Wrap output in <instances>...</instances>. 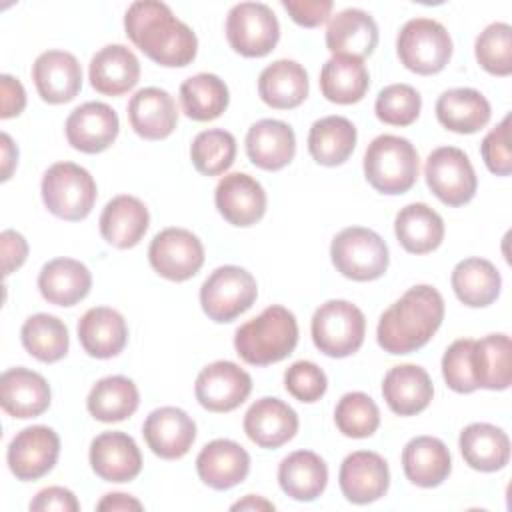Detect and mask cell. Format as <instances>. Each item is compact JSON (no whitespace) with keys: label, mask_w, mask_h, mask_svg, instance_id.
I'll list each match as a JSON object with an SVG mask.
<instances>
[{"label":"cell","mask_w":512,"mask_h":512,"mask_svg":"<svg viewBox=\"0 0 512 512\" xmlns=\"http://www.w3.org/2000/svg\"><path fill=\"white\" fill-rule=\"evenodd\" d=\"M124 30L130 42L160 66L182 68L196 58L198 38L194 30L178 20L164 2H132L124 14Z\"/></svg>","instance_id":"6da1fadb"},{"label":"cell","mask_w":512,"mask_h":512,"mask_svg":"<svg viewBox=\"0 0 512 512\" xmlns=\"http://www.w3.org/2000/svg\"><path fill=\"white\" fill-rule=\"evenodd\" d=\"M444 320V298L428 286L408 288L378 320L376 340L388 354H410L430 342Z\"/></svg>","instance_id":"7a4b0ae2"},{"label":"cell","mask_w":512,"mask_h":512,"mask_svg":"<svg viewBox=\"0 0 512 512\" xmlns=\"http://www.w3.org/2000/svg\"><path fill=\"white\" fill-rule=\"evenodd\" d=\"M296 344V316L280 304L268 306L256 318L244 322L234 334L236 354L252 366H268L280 362L294 352Z\"/></svg>","instance_id":"3957f363"},{"label":"cell","mask_w":512,"mask_h":512,"mask_svg":"<svg viewBox=\"0 0 512 512\" xmlns=\"http://www.w3.org/2000/svg\"><path fill=\"white\" fill-rule=\"evenodd\" d=\"M420 172V158L408 138L394 134L376 136L364 152V176L368 184L388 196L408 192Z\"/></svg>","instance_id":"277c9868"},{"label":"cell","mask_w":512,"mask_h":512,"mask_svg":"<svg viewBox=\"0 0 512 512\" xmlns=\"http://www.w3.org/2000/svg\"><path fill=\"white\" fill-rule=\"evenodd\" d=\"M42 202L56 218L84 220L96 202V182L90 172L74 162L52 164L40 184Z\"/></svg>","instance_id":"5b68a950"},{"label":"cell","mask_w":512,"mask_h":512,"mask_svg":"<svg viewBox=\"0 0 512 512\" xmlns=\"http://www.w3.org/2000/svg\"><path fill=\"white\" fill-rule=\"evenodd\" d=\"M330 258L344 278L356 282H370L384 276L390 254L380 234L362 226H348L340 230L330 244Z\"/></svg>","instance_id":"8992f818"},{"label":"cell","mask_w":512,"mask_h":512,"mask_svg":"<svg viewBox=\"0 0 512 512\" xmlns=\"http://www.w3.org/2000/svg\"><path fill=\"white\" fill-rule=\"evenodd\" d=\"M314 346L330 358H346L360 350L366 334L362 310L348 300L320 304L310 324Z\"/></svg>","instance_id":"52a82bcc"},{"label":"cell","mask_w":512,"mask_h":512,"mask_svg":"<svg viewBox=\"0 0 512 512\" xmlns=\"http://www.w3.org/2000/svg\"><path fill=\"white\" fill-rule=\"evenodd\" d=\"M396 54L402 66L414 74H438L450 62L452 38L440 22L412 18L398 32Z\"/></svg>","instance_id":"ba28073f"},{"label":"cell","mask_w":512,"mask_h":512,"mask_svg":"<svg viewBox=\"0 0 512 512\" xmlns=\"http://www.w3.org/2000/svg\"><path fill=\"white\" fill-rule=\"evenodd\" d=\"M258 296L256 278L234 264L218 266L200 286V306L214 322H232L244 314Z\"/></svg>","instance_id":"9c48e42d"},{"label":"cell","mask_w":512,"mask_h":512,"mask_svg":"<svg viewBox=\"0 0 512 512\" xmlns=\"http://www.w3.org/2000/svg\"><path fill=\"white\" fill-rule=\"evenodd\" d=\"M226 38L240 56L262 58L276 48L280 24L268 4L240 2L226 16Z\"/></svg>","instance_id":"30bf717a"},{"label":"cell","mask_w":512,"mask_h":512,"mask_svg":"<svg viewBox=\"0 0 512 512\" xmlns=\"http://www.w3.org/2000/svg\"><path fill=\"white\" fill-rule=\"evenodd\" d=\"M424 178L432 194L446 206L468 204L478 188V178L468 154L456 146L432 150L424 164Z\"/></svg>","instance_id":"8fae6325"},{"label":"cell","mask_w":512,"mask_h":512,"mask_svg":"<svg viewBox=\"0 0 512 512\" xmlns=\"http://www.w3.org/2000/svg\"><path fill=\"white\" fill-rule=\"evenodd\" d=\"M148 260L154 272L162 278L184 282L200 272L204 264V246L200 238L186 228H164L152 238Z\"/></svg>","instance_id":"7c38bea8"},{"label":"cell","mask_w":512,"mask_h":512,"mask_svg":"<svg viewBox=\"0 0 512 512\" xmlns=\"http://www.w3.org/2000/svg\"><path fill=\"white\" fill-rule=\"evenodd\" d=\"M252 392L250 374L230 360H218L200 370L194 384L196 400L208 412H232Z\"/></svg>","instance_id":"4fadbf2b"},{"label":"cell","mask_w":512,"mask_h":512,"mask_svg":"<svg viewBox=\"0 0 512 512\" xmlns=\"http://www.w3.org/2000/svg\"><path fill=\"white\" fill-rule=\"evenodd\" d=\"M60 454V438L48 426H28L8 444L6 462L10 472L24 482L46 476Z\"/></svg>","instance_id":"5bb4252c"},{"label":"cell","mask_w":512,"mask_h":512,"mask_svg":"<svg viewBox=\"0 0 512 512\" xmlns=\"http://www.w3.org/2000/svg\"><path fill=\"white\" fill-rule=\"evenodd\" d=\"M214 204L220 216L232 226H252L266 212L262 184L246 172H232L220 178L214 190Z\"/></svg>","instance_id":"9a60e30c"},{"label":"cell","mask_w":512,"mask_h":512,"mask_svg":"<svg viewBox=\"0 0 512 512\" xmlns=\"http://www.w3.org/2000/svg\"><path fill=\"white\" fill-rule=\"evenodd\" d=\"M338 484L348 502L370 504L388 492L390 470L380 454L356 450L342 460Z\"/></svg>","instance_id":"2e32d148"},{"label":"cell","mask_w":512,"mask_h":512,"mask_svg":"<svg viewBox=\"0 0 512 512\" xmlns=\"http://www.w3.org/2000/svg\"><path fill=\"white\" fill-rule=\"evenodd\" d=\"M118 130V114L104 102H84L70 112L64 124L68 144L84 154H98L110 148Z\"/></svg>","instance_id":"e0dca14e"},{"label":"cell","mask_w":512,"mask_h":512,"mask_svg":"<svg viewBox=\"0 0 512 512\" xmlns=\"http://www.w3.org/2000/svg\"><path fill=\"white\" fill-rule=\"evenodd\" d=\"M142 434L156 456L178 460L192 448L196 440V424L182 408L162 406L146 416Z\"/></svg>","instance_id":"ac0fdd59"},{"label":"cell","mask_w":512,"mask_h":512,"mask_svg":"<svg viewBox=\"0 0 512 512\" xmlns=\"http://www.w3.org/2000/svg\"><path fill=\"white\" fill-rule=\"evenodd\" d=\"M32 80L40 98L48 104H66L82 88V68L66 50H46L32 64Z\"/></svg>","instance_id":"d6986e66"},{"label":"cell","mask_w":512,"mask_h":512,"mask_svg":"<svg viewBox=\"0 0 512 512\" xmlns=\"http://www.w3.org/2000/svg\"><path fill=\"white\" fill-rule=\"evenodd\" d=\"M90 466L106 482H130L142 470V454L126 432H102L90 444Z\"/></svg>","instance_id":"ffe728a7"},{"label":"cell","mask_w":512,"mask_h":512,"mask_svg":"<svg viewBox=\"0 0 512 512\" xmlns=\"http://www.w3.org/2000/svg\"><path fill=\"white\" fill-rule=\"evenodd\" d=\"M244 432L260 448L274 450L298 432V414L280 398L264 396L244 414Z\"/></svg>","instance_id":"44dd1931"},{"label":"cell","mask_w":512,"mask_h":512,"mask_svg":"<svg viewBox=\"0 0 512 512\" xmlns=\"http://www.w3.org/2000/svg\"><path fill=\"white\" fill-rule=\"evenodd\" d=\"M0 406L12 418H36L50 406V386L34 370L8 368L0 376Z\"/></svg>","instance_id":"7402d4cb"},{"label":"cell","mask_w":512,"mask_h":512,"mask_svg":"<svg viewBox=\"0 0 512 512\" xmlns=\"http://www.w3.org/2000/svg\"><path fill=\"white\" fill-rule=\"evenodd\" d=\"M198 478L214 490H230L250 472V454L234 440L216 438L196 456Z\"/></svg>","instance_id":"603a6c76"},{"label":"cell","mask_w":512,"mask_h":512,"mask_svg":"<svg viewBox=\"0 0 512 512\" xmlns=\"http://www.w3.org/2000/svg\"><path fill=\"white\" fill-rule=\"evenodd\" d=\"M132 130L144 140H164L178 124V108L164 88H140L128 102Z\"/></svg>","instance_id":"cb8c5ba5"},{"label":"cell","mask_w":512,"mask_h":512,"mask_svg":"<svg viewBox=\"0 0 512 512\" xmlns=\"http://www.w3.org/2000/svg\"><path fill=\"white\" fill-rule=\"evenodd\" d=\"M244 144L250 162L268 172L282 170L296 154L294 130L286 122L274 118L254 122L246 132Z\"/></svg>","instance_id":"d4e9b609"},{"label":"cell","mask_w":512,"mask_h":512,"mask_svg":"<svg viewBox=\"0 0 512 512\" xmlns=\"http://www.w3.org/2000/svg\"><path fill=\"white\" fill-rule=\"evenodd\" d=\"M378 44L374 18L360 8H346L334 14L326 28V48L332 56H352L364 60Z\"/></svg>","instance_id":"484cf974"},{"label":"cell","mask_w":512,"mask_h":512,"mask_svg":"<svg viewBox=\"0 0 512 512\" xmlns=\"http://www.w3.org/2000/svg\"><path fill=\"white\" fill-rule=\"evenodd\" d=\"M78 340L92 358H114L128 342V326L124 316L108 306H94L78 320Z\"/></svg>","instance_id":"4316f807"},{"label":"cell","mask_w":512,"mask_h":512,"mask_svg":"<svg viewBox=\"0 0 512 512\" xmlns=\"http://www.w3.org/2000/svg\"><path fill=\"white\" fill-rule=\"evenodd\" d=\"M88 78L96 92L104 96H122L138 84L140 62L124 44H108L92 56Z\"/></svg>","instance_id":"83f0119b"},{"label":"cell","mask_w":512,"mask_h":512,"mask_svg":"<svg viewBox=\"0 0 512 512\" xmlns=\"http://www.w3.org/2000/svg\"><path fill=\"white\" fill-rule=\"evenodd\" d=\"M98 224L102 238L110 246L126 250L136 246L144 238L150 226V214L140 198L120 194L108 200Z\"/></svg>","instance_id":"f1b7e54d"},{"label":"cell","mask_w":512,"mask_h":512,"mask_svg":"<svg viewBox=\"0 0 512 512\" xmlns=\"http://www.w3.org/2000/svg\"><path fill=\"white\" fill-rule=\"evenodd\" d=\"M382 396L388 408L398 416H414L428 408L434 386L428 372L416 364H400L386 372Z\"/></svg>","instance_id":"f546056e"},{"label":"cell","mask_w":512,"mask_h":512,"mask_svg":"<svg viewBox=\"0 0 512 512\" xmlns=\"http://www.w3.org/2000/svg\"><path fill=\"white\" fill-rule=\"evenodd\" d=\"M92 274L80 260L54 258L38 274V290L48 304L74 306L88 296Z\"/></svg>","instance_id":"4dcf8cb0"},{"label":"cell","mask_w":512,"mask_h":512,"mask_svg":"<svg viewBox=\"0 0 512 512\" xmlns=\"http://www.w3.org/2000/svg\"><path fill=\"white\" fill-rule=\"evenodd\" d=\"M308 72L296 60L280 58L268 64L258 76V94L264 104L276 110H292L308 96Z\"/></svg>","instance_id":"1f68e13d"},{"label":"cell","mask_w":512,"mask_h":512,"mask_svg":"<svg viewBox=\"0 0 512 512\" xmlns=\"http://www.w3.org/2000/svg\"><path fill=\"white\" fill-rule=\"evenodd\" d=\"M402 468L412 484L436 488L450 476L452 458L440 438L416 436L402 450Z\"/></svg>","instance_id":"d6a6232c"},{"label":"cell","mask_w":512,"mask_h":512,"mask_svg":"<svg viewBox=\"0 0 512 512\" xmlns=\"http://www.w3.org/2000/svg\"><path fill=\"white\" fill-rule=\"evenodd\" d=\"M464 462L478 472L502 470L510 460L508 434L488 422L468 424L458 438Z\"/></svg>","instance_id":"836d02e7"},{"label":"cell","mask_w":512,"mask_h":512,"mask_svg":"<svg viewBox=\"0 0 512 512\" xmlns=\"http://www.w3.org/2000/svg\"><path fill=\"white\" fill-rule=\"evenodd\" d=\"M492 110L486 96L474 88H450L436 100L438 122L456 134H474L490 122Z\"/></svg>","instance_id":"e575fe53"},{"label":"cell","mask_w":512,"mask_h":512,"mask_svg":"<svg viewBox=\"0 0 512 512\" xmlns=\"http://www.w3.org/2000/svg\"><path fill=\"white\" fill-rule=\"evenodd\" d=\"M278 484L286 496L312 502L326 490L328 466L316 452L296 450L280 462Z\"/></svg>","instance_id":"d590c367"},{"label":"cell","mask_w":512,"mask_h":512,"mask_svg":"<svg viewBox=\"0 0 512 512\" xmlns=\"http://www.w3.org/2000/svg\"><path fill=\"white\" fill-rule=\"evenodd\" d=\"M394 234L410 254H428L444 240L442 216L424 202H412L394 218Z\"/></svg>","instance_id":"8d00e7d4"},{"label":"cell","mask_w":512,"mask_h":512,"mask_svg":"<svg viewBox=\"0 0 512 512\" xmlns=\"http://www.w3.org/2000/svg\"><path fill=\"white\" fill-rule=\"evenodd\" d=\"M456 298L470 308L490 306L502 288L498 268L486 258H464L460 260L450 278Z\"/></svg>","instance_id":"74e56055"},{"label":"cell","mask_w":512,"mask_h":512,"mask_svg":"<svg viewBox=\"0 0 512 512\" xmlns=\"http://www.w3.org/2000/svg\"><path fill=\"white\" fill-rule=\"evenodd\" d=\"M320 92L334 104H356L370 86V74L360 58L332 56L320 70Z\"/></svg>","instance_id":"f35d334b"},{"label":"cell","mask_w":512,"mask_h":512,"mask_svg":"<svg viewBox=\"0 0 512 512\" xmlns=\"http://www.w3.org/2000/svg\"><path fill=\"white\" fill-rule=\"evenodd\" d=\"M472 372L478 388L506 390L512 382V342L508 334H488L472 344Z\"/></svg>","instance_id":"ab89813d"},{"label":"cell","mask_w":512,"mask_h":512,"mask_svg":"<svg viewBox=\"0 0 512 512\" xmlns=\"http://www.w3.org/2000/svg\"><path fill=\"white\" fill-rule=\"evenodd\" d=\"M356 126L344 116H324L310 126L308 152L322 166L344 164L356 148Z\"/></svg>","instance_id":"60d3db41"},{"label":"cell","mask_w":512,"mask_h":512,"mask_svg":"<svg viewBox=\"0 0 512 512\" xmlns=\"http://www.w3.org/2000/svg\"><path fill=\"white\" fill-rule=\"evenodd\" d=\"M138 404V388L126 376H106L98 380L86 398L88 412L100 422H122L138 410Z\"/></svg>","instance_id":"b9f144b4"},{"label":"cell","mask_w":512,"mask_h":512,"mask_svg":"<svg viewBox=\"0 0 512 512\" xmlns=\"http://www.w3.org/2000/svg\"><path fill=\"white\" fill-rule=\"evenodd\" d=\"M230 92L224 80L210 72H200L180 84V104L188 118L210 122L228 108Z\"/></svg>","instance_id":"7bdbcfd3"},{"label":"cell","mask_w":512,"mask_h":512,"mask_svg":"<svg viewBox=\"0 0 512 512\" xmlns=\"http://www.w3.org/2000/svg\"><path fill=\"white\" fill-rule=\"evenodd\" d=\"M20 340L30 356L46 364L62 360L70 346L66 324L60 318L44 312L32 314L24 320Z\"/></svg>","instance_id":"ee69618b"},{"label":"cell","mask_w":512,"mask_h":512,"mask_svg":"<svg viewBox=\"0 0 512 512\" xmlns=\"http://www.w3.org/2000/svg\"><path fill=\"white\" fill-rule=\"evenodd\" d=\"M194 168L204 176L224 174L236 158V138L222 128L202 130L190 144Z\"/></svg>","instance_id":"f6af8a7d"},{"label":"cell","mask_w":512,"mask_h":512,"mask_svg":"<svg viewBox=\"0 0 512 512\" xmlns=\"http://www.w3.org/2000/svg\"><path fill=\"white\" fill-rule=\"evenodd\" d=\"M334 422L348 438H368L380 426V410L368 394L348 392L336 404Z\"/></svg>","instance_id":"bcb514c9"},{"label":"cell","mask_w":512,"mask_h":512,"mask_svg":"<svg viewBox=\"0 0 512 512\" xmlns=\"http://www.w3.org/2000/svg\"><path fill=\"white\" fill-rule=\"evenodd\" d=\"M474 54L478 64L494 76L512 72V28L506 22L488 24L476 38Z\"/></svg>","instance_id":"7dc6e473"},{"label":"cell","mask_w":512,"mask_h":512,"mask_svg":"<svg viewBox=\"0 0 512 512\" xmlns=\"http://www.w3.org/2000/svg\"><path fill=\"white\" fill-rule=\"evenodd\" d=\"M422 110V98L410 84H390L378 92L376 118L390 126H410Z\"/></svg>","instance_id":"c3c4849f"},{"label":"cell","mask_w":512,"mask_h":512,"mask_svg":"<svg viewBox=\"0 0 512 512\" xmlns=\"http://www.w3.org/2000/svg\"><path fill=\"white\" fill-rule=\"evenodd\" d=\"M472 338L454 340L442 356V376L450 390L458 394H470L478 390L472 372Z\"/></svg>","instance_id":"681fc988"},{"label":"cell","mask_w":512,"mask_h":512,"mask_svg":"<svg viewBox=\"0 0 512 512\" xmlns=\"http://www.w3.org/2000/svg\"><path fill=\"white\" fill-rule=\"evenodd\" d=\"M284 388L296 400L312 404L326 394L328 378L318 364L310 360H298L284 372Z\"/></svg>","instance_id":"f907efd6"},{"label":"cell","mask_w":512,"mask_h":512,"mask_svg":"<svg viewBox=\"0 0 512 512\" xmlns=\"http://www.w3.org/2000/svg\"><path fill=\"white\" fill-rule=\"evenodd\" d=\"M510 116H504L500 124H496L482 140L480 154L486 168L496 176H508L512 172V154L508 140Z\"/></svg>","instance_id":"816d5d0a"},{"label":"cell","mask_w":512,"mask_h":512,"mask_svg":"<svg viewBox=\"0 0 512 512\" xmlns=\"http://www.w3.org/2000/svg\"><path fill=\"white\" fill-rule=\"evenodd\" d=\"M282 8L298 26L316 28L330 18L334 2L332 0H282Z\"/></svg>","instance_id":"f5cc1de1"},{"label":"cell","mask_w":512,"mask_h":512,"mask_svg":"<svg viewBox=\"0 0 512 512\" xmlns=\"http://www.w3.org/2000/svg\"><path fill=\"white\" fill-rule=\"evenodd\" d=\"M30 510L34 512H50V510H58V512H78L80 510V502L76 500V496L62 486H48L44 490H40L32 500H30Z\"/></svg>","instance_id":"db71d44e"},{"label":"cell","mask_w":512,"mask_h":512,"mask_svg":"<svg viewBox=\"0 0 512 512\" xmlns=\"http://www.w3.org/2000/svg\"><path fill=\"white\" fill-rule=\"evenodd\" d=\"M0 244H2V274L8 276L26 262L28 242L20 232L4 230L0 234Z\"/></svg>","instance_id":"11a10c76"},{"label":"cell","mask_w":512,"mask_h":512,"mask_svg":"<svg viewBox=\"0 0 512 512\" xmlns=\"http://www.w3.org/2000/svg\"><path fill=\"white\" fill-rule=\"evenodd\" d=\"M0 88H2V118L18 116L26 106V92L20 80H16L10 74L0 76Z\"/></svg>","instance_id":"9f6ffc18"},{"label":"cell","mask_w":512,"mask_h":512,"mask_svg":"<svg viewBox=\"0 0 512 512\" xmlns=\"http://www.w3.org/2000/svg\"><path fill=\"white\" fill-rule=\"evenodd\" d=\"M98 510H142V502L136 500L134 496L130 494H122V492H112V494H106L98 504H96Z\"/></svg>","instance_id":"6f0895ef"},{"label":"cell","mask_w":512,"mask_h":512,"mask_svg":"<svg viewBox=\"0 0 512 512\" xmlns=\"http://www.w3.org/2000/svg\"><path fill=\"white\" fill-rule=\"evenodd\" d=\"M0 140H2V180L6 182L12 176V170L18 162V148L6 132H2Z\"/></svg>","instance_id":"680465c9"},{"label":"cell","mask_w":512,"mask_h":512,"mask_svg":"<svg viewBox=\"0 0 512 512\" xmlns=\"http://www.w3.org/2000/svg\"><path fill=\"white\" fill-rule=\"evenodd\" d=\"M232 510H274V504L264 500L262 496H254V494H248L246 498L234 502L230 506Z\"/></svg>","instance_id":"91938a15"}]
</instances>
